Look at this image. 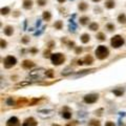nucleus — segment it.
Returning a JSON list of instances; mask_svg holds the SVG:
<instances>
[{
    "mask_svg": "<svg viewBox=\"0 0 126 126\" xmlns=\"http://www.w3.org/2000/svg\"><path fill=\"white\" fill-rule=\"evenodd\" d=\"M98 28H99V25H98V23H96V22H93V23H90L89 30H91V31H97Z\"/></svg>",
    "mask_w": 126,
    "mask_h": 126,
    "instance_id": "393cba45",
    "label": "nucleus"
},
{
    "mask_svg": "<svg viewBox=\"0 0 126 126\" xmlns=\"http://www.w3.org/2000/svg\"><path fill=\"white\" fill-rule=\"evenodd\" d=\"M21 42H22V43H24V44H26L27 42H30V38H28L27 36L23 37V38H22V40H21Z\"/></svg>",
    "mask_w": 126,
    "mask_h": 126,
    "instance_id": "72a5a7b5",
    "label": "nucleus"
},
{
    "mask_svg": "<svg viewBox=\"0 0 126 126\" xmlns=\"http://www.w3.org/2000/svg\"><path fill=\"white\" fill-rule=\"evenodd\" d=\"M35 66V63L33 61H31V60H24L23 62H22V67L24 69H31L33 68Z\"/></svg>",
    "mask_w": 126,
    "mask_h": 126,
    "instance_id": "1a4fd4ad",
    "label": "nucleus"
},
{
    "mask_svg": "<svg viewBox=\"0 0 126 126\" xmlns=\"http://www.w3.org/2000/svg\"><path fill=\"white\" fill-rule=\"evenodd\" d=\"M77 124H78V122H77V121H75L74 123H72V124H71V123H69V124H67L66 126H76Z\"/></svg>",
    "mask_w": 126,
    "mask_h": 126,
    "instance_id": "4c0bfd02",
    "label": "nucleus"
},
{
    "mask_svg": "<svg viewBox=\"0 0 126 126\" xmlns=\"http://www.w3.org/2000/svg\"><path fill=\"white\" fill-rule=\"evenodd\" d=\"M110 44H111V46L113 48H119L120 46H122L123 44H124V39H123L122 36H120V35H116V36H113L111 38Z\"/></svg>",
    "mask_w": 126,
    "mask_h": 126,
    "instance_id": "7ed1b4c3",
    "label": "nucleus"
},
{
    "mask_svg": "<svg viewBox=\"0 0 126 126\" xmlns=\"http://www.w3.org/2000/svg\"><path fill=\"white\" fill-rule=\"evenodd\" d=\"M106 27H107V30H108V31H110V32L115 30V25H113V24H111V23H108V24L106 25Z\"/></svg>",
    "mask_w": 126,
    "mask_h": 126,
    "instance_id": "2f4dec72",
    "label": "nucleus"
},
{
    "mask_svg": "<svg viewBox=\"0 0 126 126\" xmlns=\"http://www.w3.org/2000/svg\"><path fill=\"white\" fill-rule=\"evenodd\" d=\"M61 116H62L64 119L68 120V119H71V112L69 111V109L67 108V107H64V108H63V110H62Z\"/></svg>",
    "mask_w": 126,
    "mask_h": 126,
    "instance_id": "9d476101",
    "label": "nucleus"
},
{
    "mask_svg": "<svg viewBox=\"0 0 126 126\" xmlns=\"http://www.w3.org/2000/svg\"><path fill=\"white\" fill-rule=\"evenodd\" d=\"M105 126H116V124L113 122H111V121H108V122L105 123Z\"/></svg>",
    "mask_w": 126,
    "mask_h": 126,
    "instance_id": "c9c22d12",
    "label": "nucleus"
},
{
    "mask_svg": "<svg viewBox=\"0 0 126 126\" xmlns=\"http://www.w3.org/2000/svg\"><path fill=\"white\" fill-rule=\"evenodd\" d=\"M6 104L9 106H13V105H16V102H15V100L13 99L12 97H8V99H6Z\"/></svg>",
    "mask_w": 126,
    "mask_h": 126,
    "instance_id": "5701e85b",
    "label": "nucleus"
},
{
    "mask_svg": "<svg viewBox=\"0 0 126 126\" xmlns=\"http://www.w3.org/2000/svg\"><path fill=\"white\" fill-rule=\"evenodd\" d=\"M98 99H99V94H86V96L84 97V102L86 103V104H94V103H96Z\"/></svg>",
    "mask_w": 126,
    "mask_h": 126,
    "instance_id": "39448f33",
    "label": "nucleus"
},
{
    "mask_svg": "<svg viewBox=\"0 0 126 126\" xmlns=\"http://www.w3.org/2000/svg\"><path fill=\"white\" fill-rule=\"evenodd\" d=\"M45 72H46L45 69L39 68V69H36V71H31L30 72V77L35 78V79H37V78L38 79H41L43 76H45Z\"/></svg>",
    "mask_w": 126,
    "mask_h": 126,
    "instance_id": "423d86ee",
    "label": "nucleus"
},
{
    "mask_svg": "<svg viewBox=\"0 0 126 126\" xmlns=\"http://www.w3.org/2000/svg\"><path fill=\"white\" fill-rule=\"evenodd\" d=\"M88 126H101V122L99 120L96 119H91L89 122H88Z\"/></svg>",
    "mask_w": 126,
    "mask_h": 126,
    "instance_id": "2eb2a0df",
    "label": "nucleus"
},
{
    "mask_svg": "<svg viewBox=\"0 0 126 126\" xmlns=\"http://www.w3.org/2000/svg\"><path fill=\"white\" fill-rule=\"evenodd\" d=\"M87 4H86V3H85V2H81L80 3V4H79V6H78V8H79V9H80V11H86V9H87Z\"/></svg>",
    "mask_w": 126,
    "mask_h": 126,
    "instance_id": "b1692460",
    "label": "nucleus"
},
{
    "mask_svg": "<svg viewBox=\"0 0 126 126\" xmlns=\"http://www.w3.org/2000/svg\"><path fill=\"white\" fill-rule=\"evenodd\" d=\"M9 13V8H8V6H5V8H1V14L2 15H8Z\"/></svg>",
    "mask_w": 126,
    "mask_h": 126,
    "instance_id": "cd10ccee",
    "label": "nucleus"
},
{
    "mask_svg": "<svg viewBox=\"0 0 126 126\" xmlns=\"http://www.w3.org/2000/svg\"><path fill=\"white\" fill-rule=\"evenodd\" d=\"M50 60L54 65H60L65 61V56L61 53H56L50 55Z\"/></svg>",
    "mask_w": 126,
    "mask_h": 126,
    "instance_id": "f03ea898",
    "label": "nucleus"
},
{
    "mask_svg": "<svg viewBox=\"0 0 126 126\" xmlns=\"http://www.w3.org/2000/svg\"><path fill=\"white\" fill-rule=\"evenodd\" d=\"M52 126H61V125H59V124H53Z\"/></svg>",
    "mask_w": 126,
    "mask_h": 126,
    "instance_id": "a18cd8bd",
    "label": "nucleus"
},
{
    "mask_svg": "<svg viewBox=\"0 0 126 126\" xmlns=\"http://www.w3.org/2000/svg\"><path fill=\"white\" fill-rule=\"evenodd\" d=\"M31 52L35 54V53H37V49H36V48H32V49H31Z\"/></svg>",
    "mask_w": 126,
    "mask_h": 126,
    "instance_id": "a19ab883",
    "label": "nucleus"
},
{
    "mask_svg": "<svg viewBox=\"0 0 126 126\" xmlns=\"http://www.w3.org/2000/svg\"><path fill=\"white\" fill-rule=\"evenodd\" d=\"M54 26H55L57 30H61L62 28V22L61 21H56L55 24H54Z\"/></svg>",
    "mask_w": 126,
    "mask_h": 126,
    "instance_id": "bb28decb",
    "label": "nucleus"
},
{
    "mask_svg": "<svg viewBox=\"0 0 126 126\" xmlns=\"http://www.w3.org/2000/svg\"><path fill=\"white\" fill-rule=\"evenodd\" d=\"M94 2H99V1H101V0H93Z\"/></svg>",
    "mask_w": 126,
    "mask_h": 126,
    "instance_id": "49530a36",
    "label": "nucleus"
},
{
    "mask_svg": "<svg viewBox=\"0 0 126 126\" xmlns=\"http://www.w3.org/2000/svg\"><path fill=\"white\" fill-rule=\"evenodd\" d=\"M93 62H94V59H93V57H91V56H86L83 59V63H84V64L90 65V64H93Z\"/></svg>",
    "mask_w": 126,
    "mask_h": 126,
    "instance_id": "ddd939ff",
    "label": "nucleus"
},
{
    "mask_svg": "<svg viewBox=\"0 0 126 126\" xmlns=\"http://www.w3.org/2000/svg\"><path fill=\"white\" fill-rule=\"evenodd\" d=\"M79 21H80V23H81L82 25H85V24H87L88 21H89V18L86 17V16H84V17H81Z\"/></svg>",
    "mask_w": 126,
    "mask_h": 126,
    "instance_id": "4be33fe9",
    "label": "nucleus"
},
{
    "mask_svg": "<svg viewBox=\"0 0 126 126\" xmlns=\"http://www.w3.org/2000/svg\"><path fill=\"white\" fill-rule=\"evenodd\" d=\"M5 126H21V123L17 117H12L6 121Z\"/></svg>",
    "mask_w": 126,
    "mask_h": 126,
    "instance_id": "0eeeda50",
    "label": "nucleus"
},
{
    "mask_svg": "<svg viewBox=\"0 0 126 126\" xmlns=\"http://www.w3.org/2000/svg\"><path fill=\"white\" fill-rule=\"evenodd\" d=\"M97 38H98V39H99L100 41H104V40L106 39L105 35H104L103 33H99V34H98V35H97Z\"/></svg>",
    "mask_w": 126,
    "mask_h": 126,
    "instance_id": "a878e982",
    "label": "nucleus"
},
{
    "mask_svg": "<svg viewBox=\"0 0 126 126\" xmlns=\"http://www.w3.org/2000/svg\"><path fill=\"white\" fill-rule=\"evenodd\" d=\"M45 76H46V77H48V78H53L54 74H53V71H52V69H49V71H47L45 72Z\"/></svg>",
    "mask_w": 126,
    "mask_h": 126,
    "instance_id": "7c9ffc66",
    "label": "nucleus"
},
{
    "mask_svg": "<svg viewBox=\"0 0 126 126\" xmlns=\"http://www.w3.org/2000/svg\"><path fill=\"white\" fill-rule=\"evenodd\" d=\"M118 21L120 22V23L125 24L126 23V16H125V14H120L118 16Z\"/></svg>",
    "mask_w": 126,
    "mask_h": 126,
    "instance_id": "6ab92c4d",
    "label": "nucleus"
},
{
    "mask_svg": "<svg viewBox=\"0 0 126 126\" xmlns=\"http://www.w3.org/2000/svg\"><path fill=\"white\" fill-rule=\"evenodd\" d=\"M94 69H84V71H81V72H79V74L76 75V77H79V76H84V75H86V74H89V72L91 71H94Z\"/></svg>",
    "mask_w": 126,
    "mask_h": 126,
    "instance_id": "412c9836",
    "label": "nucleus"
},
{
    "mask_svg": "<svg viewBox=\"0 0 126 126\" xmlns=\"http://www.w3.org/2000/svg\"><path fill=\"white\" fill-rule=\"evenodd\" d=\"M22 126H38V122L35 120L34 118H27L25 119V121L23 122Z\"/></svg>",
    "mask_w": 126,
    "mask_h": 126,
    "instance_id": "6e6552de",
    "label": "nucleus"
},
{
    "mask_svg": "<svg viewBox=\"0 0 126 126\" xmlns=\"http://www.w3.org/2000/svg\"><path fill=\"white\" fill-rule=\"evenodd\" d=\"M112 93H113V94H116L117 97H121V96H123V94H124V90H123L122 88H116V89L112 90Z\"/></svg>",
    "mask_w": 126,
    "mask_h": 126,
    "instance_id": "f3484780",
    "label": "nucleus"
},
{
    "mask_svg": "<svg viewBox=\"0 0 126 126\" xmlns=\"http://www.w3.org/2000/svg\"><path fill=\"white\" fill-rule=\"evenodd\" d=\"M30 84V82L28 81H24V82H20V83H18L17 85H16V87H22V86H26V85Z\"/></svg>",
    "mask_w": 126,
    "mask_h": 126,
    "instance_id": "c85d7f7f",
    "label": "nucleus"
},
{
    "mask_svg": "<svg viewBox=\"0 0 126 126\" xmlns=\"http://www.w3.org/2000/svg\"><path fill=\"white\" fill-rule=\"evenodd\" d=\"M102 112H103V108H100V109H98V110H96V115L97 116H99V117H101L102 116Z\"/></svg>",
    "mask_w": 126,
    "mask_h": 126,
    "instance_id": "f704fd0d",
    "label": "nucleus"
},
{
    "mask_svg": "<svg viewBox=\"0 0 126 126\" xmlns=\"http://www.w3.org/2000/svg\"><path fill=\"white\" fill-rule=\"evenodd\" d=\"M3 32H4V34L6 36H12V35L14 34V28H13V26H11V25H8V26L4 27Z\"/></svg>",
    "mask_w": 126,
    "mask_h": 126,
    "instance_id": "9b49d317",
    "label": "nucleus"
},
{
    "mask_svg": "<svg viewBox=\"0 0 126 126\" xmlns=\"http://www.w3.org/2000/svg\"><path fill=\"white\" fill-rule=\"evenodd\" d=\"M33 6V0H24L23 1V8H26V9H30L32 8Z\"/></svg>",
    "mask_w": 126,
    "mask_h": 126,
    "instance_id": "f8f14e48",
    "label": "nucleus"
},
{
    "mask_svg": "<svg viewBox=\"0 0 126 126\" xmlns=\"http://www.w3.org/2000/svg\"><path fill=\"white\" fill-rule=\"evenodd\" d=\"M0 42H1V47H2V48L6 47V41H4L3 39H1V41H0Z\"/></svg>",
    "mask_w": 126,
    "mask_h": 126,
    "instance_id": "e433bc0d",
    "label": "nucleus"
},
{
    "mask_svg": "<svg viewBox=\"0 0 126 126\" xmlns=\"http://www.w3.org/2000/svg\"><path fill=\"white\" fill-rule=\"evenodd\" d=\"M16 63H17V59H16L15 57H13V56H8L4 59V61H3V64H4V67L5 68L13 67V66H14Z\"/></svg>",
    "mask_w": 126,
    "mask_h": 126,
    "instance_id": "20e7f679",
    "label": "nucleus"
},
{
    "mask_svg": "<svg viewBox=\"0 0 126 126\" xmlns=\"http://www.w3.org/2000/svg\"><path fill=\"white\" fill-rule=\"evenodd\" d=\"M42 17H43L44 20L48 21V20H50V18H52V14H50V13H49L48 11H45V12H43Z\"/></svg>",
    "mask_w": 126,
    "mask_h": 126,
    "instance_id": "aec40b11",
    "label": "nucleus"
},
{
    "mask_svg": "<svg viewBox=\"0 0 126 126\" xmlns=\"http://www.w3.org/2000/svg\"><path fill=\"white\" fill-rule=\"evenodd\" d=\"M48 54H49V52H48V50H47V52H44V57H45V58H48V57H49V55H48Z\"/></svg>",
    "mask_w": 126,
    "mask_h": 126,
    "instance_id": "58836bf2",
    "label": "nucleus"
},
{
    "mask_svg": "<svg viewBox=\"0 0 126 126\" xmlns=\"http://www.w3.org/2000/svg\"><path fill=\"white\" fill-rule=\"evenodd\" d=\"M53 112H54V110H52V109H49V110H47V109H41V110H39V113H49V115H52Z\"/></svg>",
    "mask_w": 126,
    "mask_h": 126,
    "instance_id": "c756f323",
    "label": "nucleus"
},
{
    "mask_svg": "<svg viewBox=\"0 0 126 126\" xmlns=\"http://www.w3.org/2000/svg\"><path fill=\"white\" fill-rule=\"evenodd\" d=\"M105 6L107 8H115V1L113 0H106V2H105Z\"/></svg>",
    "mask_w": 126,
    "mask_h": 126,
    "instance_id": "a211bd4d",
    "label": "nucleus"
},
{
    "mask_svg": "<svg viewBox=\"0 0 126 126\" xmlns=\"http://www.w3.org/2000/svg\"><path fill=\"white\" fill-rule=\"evenodd\" d=\"M120 126H126L124 123H122V122H120Z\"/></svg>",
    "mask_w": 126,
    "mask_h": 126,
    "instance_id": "c03bdc74",
    "label": "nucleus"
},
{
    "mask_svg": "<svg viewBox=\"0 0 126 126\" xmlns=\"http://www.w3.org/2000/svg\"><path fill=\"white\" fill-rule=\"evenodd\" d=\"M58 2L59 3H63V2H65V0H58Z\"/></svg>",
    "mask_w": 126,
    "mask_h": 126,
    "instance_id": "37998d69",
    "label": "nucleus"
},
{
    "mask_svg": "<svg viewBox=\"0 0 126 126\" xmlns=\"http://www.w3.org/2000/svg\"><path fill=\"white\" fill-rule=\"evenodd\" d=\"M81 50H82V48H81V47H80V48H79V47H78V48L76 49V52H77V54H78V53H80Z\"/></svg>",
    "mask_w": 126,
    "mask_h": 126,
    "instance_id": "79ce46f5",
    "label": "nucleus"
},
{
    "mask_svg": "<svg viewBox=\"0 0 126 126\" xmlns=\"http://www.w3.org/2000/svg\"><path fill=\"white\" fill-rule=\"evenodd\" d=\"M28 102L27 99H25V98H20V99H18V101L16 102V105H19V106H24L25 104Z\"/></svg>",
    "mask_w": 126,
    "mask_h": 126,
    "instance_id": "4468645a",
    "label": "nucleus"
},
{
    "mask_svg": "<svg viewBox=\"0 0 126 126\" xmlns=\"http://www.w3.org/2000/svg\"><path fill=\"white\" fill-rule=\"evenodd\" d=\"M80 39H81V42H82V43H87L88 41H89L90 37H89V35H88V34H83V35H82V36L80 37Z\"/></svg>",
    "mask_w": 126,
    "mask_h": 126,
    "instance_id": "dca6fc26",
    "label": "nucleus"
},
{
    "mask_svg": "<svg viewBox=\"0 0 126 126\" xmlns=\"http://www.w3.org/2000/svg\"><path fill=\"white\" fill-rule=\"evenodd\" d=\"M78 64H79V65L84 64V63H83V60H78Z\"/></svg>",
    "mask_w": 126,
    "mask_h": 126,
    "instance_id": "ea45409f",
    "label": "nucleus"
},
{
    "mask_svg": "<svg viewBox=\"0 0 126 126\" xmlns=\"http://www.w3.org/2000/svg\"><path fill=\"white\" fill-rule=\"evenodd\" d=\"M108 55H109V52H108V48H107L106 46L99 45V46L97 47V49H96V56H97L98 59L104 60V59H106L107 57H108Z\"/></svg>",
    "mask_w": 126,
    "mask_h": 126,
    "instance_id": "f257e3e1",
    "label": "nucleus"
},
{
    "mask_svg": "<svg viewBox=\"0 0 126 126\" xmlns=\"http://www.w3.org/2000/svg\"><path fill=\"white\" fill-rule=\"evenodd\" d=\"M37 3L40 6H44V5L46 4V0H37Z\"/></svg>",
    "mask_w": 126,
    "mask_h": 126,
    "instance_id": "473e14b6",
    "label": "nucleus"
}]
</instances>
